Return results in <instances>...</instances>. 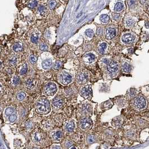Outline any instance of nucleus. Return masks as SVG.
<instances>
[{"label":"nucleus","mask_w":149,"mask_h":149,"mask_svg":"<svg viewBox=\"0 0 149 149\" xmlns=\"http://www.w3.org/2000/svg\"><path fill=\"white\" fill-rule=\"evenodd\" d=\"M51 104L46 98H41L37 103V109L41 114H47L51 111Z\"/></svg>","instance_id":"obj_1"},{"label":"nucleus","mask_w":149,"mask_h":149,"mask_svg":"<svg viewBox=\"0 0 149 149\" xmlns=\"http://www.w3.org/2000/svg\"><path fill=\"white\" fill-rule=\"evenodd\" d=\"M58 80L61 84L63 85H68L72 81V76L67 71H63L58 74Z\"/></svg>","instance_id":"obj_2"},{"label":"nucleus","mask_w":149,"mask_h":149,"mask_svg":"<svg viewBox=\"0 0 149 149\" xmlns=\"http://www.w3.org/2000/svg\"><path fill=\"white\" fill-rule=\"evenodd\" d=\"M57 85L53 82H48L44 87V93L47 96H53L57 92Z\"/></svg>","instance_id":"obj_3"},{"label":"nucleus","mask_w":149,"mask_h":149,"mask_svg":"<svg viewBox=\"0 0 149 149\" xmlns=\"http://www.w3.org/2000/svg\"><path fill=\"white\" fill-rule=\"evenodd\" d=\"M146 105V99L142 95H139L134 98V105L136 108L138 109H142L145 108Z\"/></svg>","instance_id":"obj_4"},{"label":"nucleus","mask_w":149,"mask_h":149,"mask_svg":"<svg viewBox=\"0 0 149 149\" xmlns=\"http://www.w3.org/2000/svg\"><path fill=\"white\" fill-rule=\"evenodd\" d=\"M93 125V122L89 118H84L80 122V128L84 131L89 130Z\"/></svg>","instance_id":"obj_5"},{"label":"nucleus","mask_w":149,"mask_h":149,"mask_svg":"<svg viewBox=\"0 0 149 149\" xmlns=\"http://www.w3.org/2000/svg\"><path fill=\"white\" fill-rule=\"evenodd\" d=\"M118 63L116 61H112L109 62L108 63V72L111 75L116 74L118 71Z\"/></svg>","instance_id":"obj_6"},{"label":"nucleus","mask_w":149,"mask_h":149,"mask_svg":"<svg viewBox=\"0 0 149 149\" xmlns=\"http://www.w3.org/2000/svg\"><path fill=\"white\" fill-rule=\"evenodd\" d=\"M81 95L84 98L88 99L92 96V89L90 85H86L82 87L80 91Z\"/></svg>","instance_id":"obj_7"},{"label":"nucleus","mask_w":149,"mask_h":149,"mask_svg":"<svg viewBox=\"0 0 149 149\" xmlns=\"http://www.w3.org/2000/svg\"><path fill=\"white\" fill-rule=\"evenodd\" d=\"M88 77L89 74L86 71H84V70L80 71L78 72H77L76 75V80L77 82L80 83L84 82L86 81H87Z\"/></svg>","instance_id":"obj_8"},{"label":"nucleus","mask_w":149,"mask_h":149,"mask_svg":"<svg viewBox=\"0 0 149 149\" xmlns=\"http://www.w3.org/2000/svg\"><path fill=\"white\" fill-rule=\"evenodd\" d=\"M80 112L84 115H90L92 113V107L89 104H82L80 108Z\"/></svg>","instance_id":"obj_9"},{"label":"nucleus","mask_w":149,"mask_h":149,"mask_svg":"<svg viewBox=\"0 0 149 149\" xmlns=\"http://www.w3.org/2000/svg\"><path fill=\"white\" fill-rule=\"evenodd\" d=\"M135 37L131 33H126L123 35L122 41L125 44H130L134 41Z\"/></svg>","instance_id":"obj_10"},{"label":"nucleus","mask_w":149,"mask_h":149,"mask_svg":"<svg viewBox=\"0 0 149 149\" xmlns=\"http://www.w3.org/2000/svg\"><path fill=\"white\" fill-rule=\"evenodd\" d=\"M51 136L54 141H60L63 137V132L60 130L54 131L52 132Z\"/></svg>","instance_id":"obj_11"},{"label":"nucleus","mask_w":149,"mask_h":149,"mask_svg":"<svg viewBox=\"0 0 149 149\" xmlns=\"http://www.w3.org/2000/svg\"><path fill=\"white\" fill-rule=\"evenodd\" d=\"M117 34V31L114 28H108L106 30L105 36L107 39H112L115 37Z\"/></svg>","instance_id":"obj_12"},{"label":"nucleus","mask_w":149,"mask_h":149,"mask_svg":"<svg viewBox=\"0 0 149 149\" xmlns=\"http://www.w3.org/2000/svg\"><path fill=\"white\" fill-rule=\"evenodd\" d=\"M33 140L37 144L41 143L43 140V135L40 132H35L33 134Z\"/></svg>","instance_id":"obj_13"},{"label":"nucleus","mask_w":149,"mask_h":149,"mask_svg":"<svg viewBox=\"0 0 149 149\" xmlns=\"http://www.w3.org/2000/svg\"><path fill=\"white\" fill-rule=\"evenodd\" d=\"M123 121V119L122 117L119 116V117H115V118L113 119L112 120V126H114V127H119L122 124Z\"/></svg>","instance_id":"obj_14"},{"label":"nucleus","mask_w":149,"mask_h":149,"mask_svg":"<svg viewBox=\"0 0 149 149\" xmlns=\"http://www.w3.org/2000/svg\"><path fill=\"white\" fill-rule=\"evenodd\" d=\"M63 103V100L59 97H56L53 100V104L56 108H60L61 107H62Z\"/></svg>","instance_id":"obj_15"},{"label":"nucleus","mask_w":149,"mask_h":149,"mask_svg":"<svg viewBox=\"0 0 149 149\" xmlns=\"http://www.w3.org/2000/svg\"><path fill=\"white\" fill-rule=\"evenodd\" d=\"M95 59L96 57L95 54L92 53H89L85 54V56H84V60H85V62L90 63L95 61Z\"/></svg>","instance_id":"obj_16"},{"label":"nucleus","mask_w":149,"mask_h":149,"mask_svg":"<svg viewBox=\"0 0 149 149\" xmlns=\"http://www.w3.org/2000/svg\"><path fill=\"white\" fill-rule=\"evenodd\" d=\"M74 128H75V123L73 121H69L66 124V131L68 132H72Z\"/></svg>","instance_id":"obj_17"},{"label":"nucleus","mask_w":149,"mask_h":149,"mask_svg":"<svg viewBox=\"0 0 149 149\" xmlns=\"http://www.w3.org/2000/svg\"><path fill=\"white\" fill-rule=\"evenodd\" d=\"M52 64V60L51 58H47L43 61L41 66L44 70H48L51 68Z\"/></svg>","instance_id":"obj_18"},{"label":"nucleus","mask_w":149,"mask_h":149,"mask_svg":"<svg viewBox=\"0 0 149 149\" xmlns=\"http://www.w3.org/2000/svg\"><path fill=\"white\" fill-rule=\"evenodd\" d=\"M38 11L41 16H44L46 15L47 12V7L44 5H40L39 6L38 8Z\"/></svg>","instance_id":"obj_19"},{"label":"nucleus","mask_w":149,"mask_h":149,"mask_svg":"<svg viewBox=\"0 0 149 149\" xmlns=\"http://www.w3.org/2000/svg\"><path fill=\"white\" fill-rule=\"evenodd\" d=\"M132 67L128 63L125 62L122 64V71L125 73H128L131 71Z\"/></svg>","instance_id":"obj_20"},{"label":"nucleus","mask_w":149,"mask_h":149,"mask_svg":"<svg viewBox=\"0 0 149 149\" xmlns=\"http://www.w3.org/2000/svg\"><path fill=\"white\" fill-rule=\"evenodd\" d=\"M38 6L37 0H30L28 3V7L30 9H33Z\"/></svg>","instance_id":"obj_21"},{"label":"nucleus","mask_w":149,"mask_h":149,"mask_svg":"<svg viewBox=\"0 0 149 149\" xmlns=\"http://www.w3.org/2000/svg\"><path fill=\"white\" fill-rule=\"evenodd\" d=\"M35 86V82L32 79H28L25 82V86L29 89H31Z\"/></svg>","instance_id":"obj_22"},{"label":"nucleus","mask_w":149,"mask_h":149,"mask_svg":"<svg viewBox=\"0 0 149 149\" xmlns=\"http://www.w3.org/2000/svg\"><path fill=\"white\" fill-rule=\"evenodd\" d=\"M107 44L105 42H103L102 43H101L99 45L98 48V51L100 54H104V53L105 52V51L107 48Z\"/></svg>","instance_id":"obj_23"},{"label":"nucleus","mask_w":149,"mask_h":149,"mask_svg":"<svg viewBox=\"0 0 149 149\" xmlns=\"http://www.w3.org/2000/svg\"><path fill=\"white\" fill-rule=\"evenodd\" d=\"M109 16L107 14H103L100 16V20L104 24H107L109 21Z\"/></svg>","instance_id":"obj_24"},{"label":"nucleus","mask_w":149,"mask_h":149,"mask_svg":"<svg viewBox=\"0 0 149 149\" xmlns=\"http://www.w3.org/2000/svg\"><path fill=\"white\" fill-rule=\"evenodd\" d=\"M12 49L15 52H20L22 50V45L19 43H16L15 44H14L12 47Z\"/></svg>","instance_id":"obj_25"},{"label":"nucleus","mask_w":149,"mask_h":149,"mask_svg":"<svg viewBox=\"0 0 149 149\" xmlns=\"http://www.w3.org/2000/svg\"><path fill=\"white\" fill-rule=\"evenodd\" d=\"M123 8V4L121 2H118L115 4V7H114V10L117 12H120L122 10Z\"/></svg>","instance_id":"obj_26"},{"label":"nucleus","mask_w":149,"mask_h":149,"mask_svg":"<svg viewBox=\"0 0 149 149\" xmlns=\"http://www.w3.org/2000/svg\"><path fill=\"white\" fill-rule=\"evenodd\" d=\"M134 23H135V21H134L133 19L131 18L128 19L126 20V26L128 27V28H131V27L133 26L134 25Z\"/></svg>","instance_id":"obj_27"},{"label":"nucleus","mask_w":149,"mask_h":149,"mask_svg":"<svg viewBox=\"0 0 149 149\" xmlns=\"http://www.w3.org/2000/svg\"><path fill=\"white\" fill-rule=\"evenodd\" d=\"M31 41L33 43H37L39 41V35L37 34H33L31 36Z\"/></svg>","instance_id":"obj_28"},{"label":"nucleus","mask_w":149,"mask_h":149,"mask_svg":"<svg viewBox=\"0 0 149 149\" xmlns=\"http://www.w3.org/2000/svg\"><path fill=\"white\" fill-rule=\"evenodd\" d=\"M16 97L18 100H22L24 98H25L26 94L25 93L22 92V91H20V92L18 93V94H17L16 95Z\"/></svg>","instance_id":"obj_29"},{"label":"nucleus","mask_w":149,"mask_h":149,"mask_svg":"<svg viewBox=\"0 0 149 149\" xmlns=\"http://www.w3.org/2000/svg\"><path fill=\"white\" fill-rule=\"evenodd\" d=\"M28 71V65L27 64H24V66L21 67V68L20 70V74H25Z\"/></svg>","instance_id":"obj_30"},{"label":"nucleus","mask_w":149,"mask_h":149,"mask_svg":"<svg viewBox=\"0 0 149 149\" xmlns=\"http://www.w3.org/2000/svg\"><path fill=\"white\" fill-rule=\"evenodd\" d=\"M39 49L42 51H47L48 49V47L47 44L44 43H41L39 44Z\"/></svg>","instance_id":"obj_31"},{"label":"nucleus","mask_w":149,"mask_h":149,"mask_svg":"<svg viewBox=\"0 0 149 149\" xmlns=\"http://www.w3.org/2000/svg\"><path fill=\"white\" fill-rule=\"evenodd\" d=\"M87 141L89 144H93L95 142V137L93 135L88 136L87 137Z\"/></svg>","instance_id":"obj_32"},{"label":"nucleus","mask_w":149,"mask_h":149,"mask_svg":"<svg viewBox=\"0 0 149 149\" xmlns=\"http://www.w3.org/2000/svg\"><path fill=\"white\" fill-rule=\"evenodd\" d=\"M94 31L91 29H87L85 31V34L89 38H92L94 36Z\"/></svg>","instance_id":"obj_33"},{"label":"nucleus","mask_w":149,"mask_h":149,"mask_svg":"<svg viewBox=\"0 0 149 149\" xmlns=\"http://www.w3.org/2000/svg\"><path fill=\"white\" fill-rule=\"evenodd\" d=\"M61 66H62V63L60 62V61H57L53 64V68L55 70H58L61 68Z\"/></svg>","instance_id":"obj_34"},{"label":"nucleus","mask_w":149,"mask_h":149,"mask_svg":"<svg viewBox=\"0 0 149 149\" xmlns=\"http://www.w3.org/2000/svg\"><path fill=\"white\" fill-rule=\"evenodd\" d=\"M14 112V109L12 108H8L6 109L5 114L6 115H11Z\"/></svg>","instance_id":"obj_35"},{"label":"nucleus","mask_w":149,"mask_h":149,"mask_svg":"<svg viewBox=\"0 0 149 149\" xmlns=\"http://www.w3.org/2000/svg\"><path fill=\"white\" fill-rule=\"evenodd\" d=\"M57 5V2L54 0H51L49 3V7L51 10H53Z\"/></svg>","instance_id":"obj_36"},{"label":"nucleus","mask_w":149,"mask_h":149,"mask_svg":"<svg viewBox=\"0 0 149 149\" xmlns=\"http://www.w3.org/2000/svg\"><path fill=\"white\" fill-rule=\"evenodd\" d=\"M29 61L31 63L34 64L37 62V58L33 55H31L29 57Z\"/></svg>","instance_id":"obj_37"},{"label":"nucleus","mask_w":149,"mask_h":149,"mask_svg":"<svg viewBox=\"0 0 149 149\" xmlns=\"http://www.w3.org/2000/svg\"><path fill=\"white\" fill-rule=\"evenodd\" d=\"M51 126H52L51 122H49V121H47L45 122H44V128H45L46 129H49L51 128Z\"/></svg>","instance_id":"obj_38"},{"label":"nucleus","mask_w":149,"mask_h":149,"mask_svg":"<svg viewBox=\"0 0 149 149\" xmlns=\"http://www.w3.org/2000/svg\"><path fill=\"white\" fill-rule=\"evenodd\" d=\"M13 83H14V84H15V85H18V84H19L20 83V80L19 77H14V78H13Z\"/></svg>","instance_id":"obj_39"},{"label":"nucleus","mask_w":149,"mask_h":149,"mask_svg":"<svg viewBox=\"0 0 149 149\" xmlns=\"http://www.w3.org/2000/svg\"><path fill=\"white\" fill-rule=\"evenodd\" d=\"M16 118H17L16 115H12V114H11V115L9 117V121H10L11 122H15L16 121Z\"/></svg>","instance_id":"obj_40"},{"label":"nucleus","mask_w":149,"mask_h":149,"mask_svg":"<svg viewBox=\"0 0 149 149\" xmlns=\"http://www.w3.org/2000/svg\"><path fill=\"white\" fill-rule=\"evenodd\" d=\"M113 19L115 21H118L119 19V15L118 14H113L112 15Z\"/></svg>","instance_id":"obj_41"},{"label":"nucleus","mask_w":149,"mask_h":149,"mask_svg":"<svg viewBox=\"0 0 149 149\" xmlns=\"http://www.w3.org/2000/svg\"><path fill=\"white\" fill-rule=\"evenodd\" d=\"M16 62H17V58H16V57H13L12 59H11L10 61V63L12 65H15Z\"/></svg>","instance_id":"obj_42"},{"label":"nucleus","mask_w":149,"mask_h":149,"mask_svg":"<svg viewBox=\"0 0 149 149\" xmlns=\"http://www.w3.org/2000/svg\"><path fill=\"white\" fill-rule=\"evenodd\" d=\"M136 94V93L135 90H134V89H131L130 93V97H132V98H133V97H135Z\"/></svg>","instance_id":"obj_43"},{"label":"nucleus","mask_w":149,"mask_h":149,"mask_svg":"<svg viewBox=\"0 0 149 149\" xmlns=\"http://www.w3.org/2000/svg\"><path fill=\"white\" fill-rule=\"evenodd\" d=\"M136 4V0H129L128 1V5L130 6L134 5Z\"/></svg>","instance_id":"obj_44"},{"label":"nucleus","mask_w":149,"mask_h":149,"mask_svg":"<svg viewBox=\"0 0 149 149\" xmlns=\"http://www.w3.org/2000/svg\"><path fill=\"white\" fill-rule=\"evenodd\" d=\"M103 33V29L101 28H99L98 29V31H97V34H98V35H101V34H102Z\"/></svg>","instance_id":"obj_45"},{"label":"nucleus","mask_w":149,"mask_h":149,"mask_svg":"<svg viewBox=\"0 0 149 149\" xmlns=\"http://www.w3.org/2000/svg\"><path fill=\"white\" fill-rule=\"evenodd\" d=\"M103 62L104 63L108 64L109 62V60L108 59H107V58H104V59H103Z\"/></svg>","instance_id":"obj_46"},{"label":"nucleus","mask_w":149,"mask_h":149,"mask_svg":"<svg viewBox=\"0 0 149 149\" xmlns=\"http://www.w3.org/2000/svg\"><path fill=\"white\" fill-rule=\"evenodd\" d=\"M51 148H52V149H61V146H60L56 145V146H54L51 147Z\"/></svg>","instance_id":"obj_47"},{"label":"nucleus","mask_w":149,"mask_h":149,"mask_svg":"<svg viewBox=\"0 0 149 149\" xmlns=\"http://www.w3.org/2000/svg\"><path fill=\"white\" fill-rule=\"evenodd\" d=\"M2 86H1V84H0V93H1V91H2Z\"/></svg>","instance_id":"obj_48"},{"label":"nucleus","mask_w":149,"mask_h":149,"mask_svg":"<svg viewBox=\"0 0 149 149\" xmlns=\"http://www.w3.org/2000/svg\"><path fill=\"white\" fill-rule=\"evenodd\" d=\"M146 25H147V28H148V22H146Z\"/></svg>","instance_id":"obj_49"},{"label":"nucleus","mask_w":149,"mask_h":149,"mask_svg":"<svg viewBox=\"0 0 149 149\" xmlns=\"http://www.w3.org/2000/svg\"><path fill=\"white\" fill-rule=\"evenodd\" d=\"M0 111H1V109H0Z\"/></svg>","instance_id":"obj_50"}]
</instances>
